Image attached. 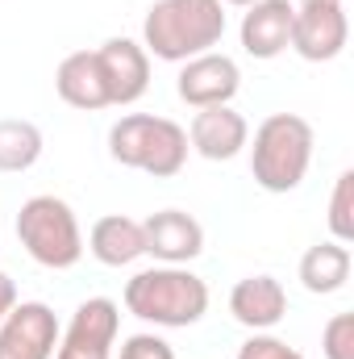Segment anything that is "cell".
<instances>
[{
	"label": "cell",
	"instance_id": "cell-12",
	"mask_svg": "<svg viewBox=\"0 0 354 359\" xmlns=\"http://www.w3.org/2000/svg\"><path fill=\"white\" fill-rule=\"evenodd\" d=\"M187 142L196 155L213 159V163H225L234 159L246 142H250V126L242 113H234L229 104H213V109H196L192 117V130H187Z\"/></svg>",
	"mask_w": 354,
	"mask_h": 359
},
{
	"label": "cell",
	"instance_id": "cell-10",
	"mask_svg": "<svg viewBox=\"0 0 354 359\" xmlns=\"http://www.w3.org/2000/svg\"><path fill=\"white\" fill-rule=\"evenodd\" d=\"M242 88V72H238V63L229 59V55H196V59H187L183 63V72H179L176 80V92L183 104H192V109H213V104H229L234 96Z\"/></svg>",
	"mask_w": 354,
	"mask_h": 359
},
{
	"label": "cell",
	"instance_id": "cell-18",
	"mask_svg": "<svg viewBox=\"0 0 354 359\" xmlns=\"http://www.w3.org/2000/svg\"><path fill=\"white\" fill-rule=\"evenodd\" d=\"M42 159V130L21 117L0 121V172H29Z\"/></svg>",
	"mask_w": 354,
	"mask_h": 359
},
{
	"label": "cell",
	"instance_id": "cell-15",
	"mask_svg": "<svg viewBox=\"0 0 354 359\" xmlns=\"http://www.w3.org/2000/svg\"><path fill=\"white\" fill-rule=\"evenodd\" d=\"M88 251L104 268H129L134 259L146 255V238H142V222L125 217V213H108L92 226Z\"/></svg>",
	"mask_w": 354,
	"mask_h": 359
},
{
	"label": "cell",
	"instance_id": "cell-6",
	"mask_svg": "<svg viewBox=\"0 0 354 359\" xmlns=\"http://www.w3.org/2000/svg\"><path fill=\"white\" fill-rule=\"evenodd\" d=\"M59 347V318L42 301H17L0 322V359H50Z\"/></svg>",
	"mask_w": 354,
	"mask_h": 359
},
{
	"label": "cell",
	"instance_id": "cell-1",
	"mask_svg": "<svg viewBox=\"0 0 354 359\" xmlns=\"http://www.w3.org/2000/svg\"><path fill=\"white\" fill-rule=\"evenodd\" d=\"M221 38H225L221 0H159L142 21V46L163 63H187L196 55H208Z\"/></svg>",
	"mask_w": 354,
	"mask_h": 359
},
{
	"label": "cell",
	"instance_id": "cell-17",
	"mask_svg": "<svg viewBox=\"0 0 354 359\" xmlns=\"http://www.w3.org/2000/svg\"><path fill=\"white\" fill-rule=\"evenodd\" d=\"M351 280V247L346 243H317L304 251L300 259V284L317 297H330L338 288H346Z\"/></svg>",
	"mask_w": 354,
	"mask_h": 359
},
{
	"label": "cell",
	"instance_id": "cell-13",
	"mask_svg": "<svg viewBox=\"0 0 354 359\" xmlns=\"http://www.w3.org/2000/svg\"><path fill=\"white\" fill-rule=\"evenodd\" d=\"M292 0H255L242 17V50L250 59H275L292 46Z\"/></svg>",
	"mask_w": 354,
	"mask_h": 359
},
{
	"label": "cell",
	"instance_id": "cell-16",
	"mask_svg": "<svg viewBox=\"0 0 354 359\" xmlns=\"http://www.w3.org/2000/svg\"><path fill=\"white\" fill-rule=\"evenodd\" d=\"M55 88L59 96L71 104V109H104L108 104V92H104V76H100V63H96V50H76L59 63L55 72Z\"/></svg>",
	"mask_w": 354,
	"mask_h": 359
},
{
	"label": "cell",
	"instance_id": "cell-22",
	"mask_svg": "<svg viewBox=\"0 0 354 359\" xmlns=\"http://www.w3.org/2000/svg\"><path fill=\"white\" fill-rule=\"evenodd\" d=\"M117 359H176V351L159 334H134V339H125V347H121Z\"/></svg>",
	"mask_w": 354,
	"mask_h": 359
},
{
	"label": "cell",
	"instance_id": "cell-23",
	"mask_svg": "<svg viewBox=\"0 0 354 359\" xmlns=\"http://www.w3.org/2000/svg\"><path fill=\"white\" fill-rule=\"evenodd\" d=\"M13 305H17V284H13V280L0 271V322L13 313Z\"/></svg>",
	"mask_w": 354,
	"mask_h": 359
},
{
	"label": "cell",
	"instance_id": "cell-21",
	"mask_svg": "<svg viewBox=\"0 0 354 359\" xmlns=\"http://www.w3.org/2000/svg\"><path fill=\"white\" fill-rule=\"evenodd\" d=\"M238 359H304V355L296 347H288L283 339H275V334H255V339L242 343Z\"/></svg>",
	"mask_w": 354,
	"mask_h": 359
},
{
	"label": "cell",
	"instance_id": "cell-20",
	"mask_svg": "<svg viewBox=\"0 0 354 359\" xmlns=\"http://www.w3.org/2000/svg\"><path fill=\"white\" fill-rule=\"evenodd\" d=\"M325 359H354V313H334L321 330Z\"/></svg>",
	"mask_w": 354,
	"mask_h": 359
},
{
	"label": "cell",
	"instance_id": "cell-8",
	"mask_svg": "<svg viewBox=\"0 0 354 359\" xmlns=\"http://www.w3.org/2000/svg\"><path fill=\"white\" fill-rule=\"evenodd\" d=\"M351 21L342 4H296L292 17V50L309 63H330L346 50Z\"/></svg>",
	"mask_w": 354,
	"mask_h": 359
},
{
	"label": "cell",
	"instance_id": "cell-11",
	"mask_svg": "<svg viewBox=\"0 0 354 359\" xmlns=\"http://www.w3.org/2000/svg\"><path fill=\"white\" fill-rule=\"evenodd\" d=\"M142 238H146V255H155L159 264H192L204 251V226L183 213V209H159L142 222Z\"/></svg>",
	"mask_w": 354,
	"mask_h": 359
},
{
	"label": "cell",
	"instance_id": "cell-25",
	"mask_svg": "<svg viewBox=\"0 0 354 359\" xmlns=\"http://www.w3.org/2000/svg\"><path fill=\"white\" fill-rule=\"evenodd\" d=\"M229 4H242V8H250V4H255V0H229Z\"/></svg>",
	"mask_w": 354,
	"mask_h": 359
},
{
	"label": "cell",
	"instance_id": "cell-9",
	"mask_svg": "<svg viewBox=\"0 0 354 359\" xmlns=\"http://www.w3.org/2000/svg\"><path fill=\"white\" fill-rule=\"evenodd\" d=\"M96 63L104 76L108 104H134L150 88V55L142 42L134 38H108L104 46H96Z\"/></svg>",
	"mask_w": 354,
	"mask_h": 359
},
{
	"label": "cell",
	"instance_id": "cell-2",
	"mask_svg": "<svg viewBox=\"0 0 354 359\" xmlns=\"http://www.w3.org/2000/svg\"><path fill=\"white\" fill-rule=\"evenodd\" d=\"M125 309L142 322L171 326V330L196 326L208 309V284L176 264L146 268L134 280H125Z\"/></svg>",
	"mask_w": 354,
	"mask_h": 359
},
{
	"label": "cell",
	"instance_id": "cell-24",
	"mask_svg": "<svg viewBox=\"0 0 354 359\" xmlns=\"http://www.w3.org/2000/svg\"><path fill=\"white\" fill-rule=\"evenodd\" d=\"M300 4H342V0H300Z\"/></svg>",
	"mask_w": 354,
	"mask_h": 359
},
{
	"label": "cell",
	"instance_id": "cell-19",
	"mask_svg": "<svg viewBox=\"0 0 354 359\" xmlns=\"http://www.w3.org/2000/svg\"><path fill=\"white\" fill-rule=\"evenodd\" d=\"M330 230H334V243H351L354 238V172H342L338 184H334Z\"/></svg>",
	"mask_w": 354,
	"mask_h": 359
},
{
	"label": "cell",
	"instance_id": "cell-5",
	"mask_svg": "<svg viewBox=\"0 0 354 359\" xmlns=\"http://www.w3.org/2000/svg\"><path fill=\"white\" fill-rule=\"evenodd\" d=\"M17 238L21 247L29 251L34 264L50 271H67L84 259V234H80V222L71 213V205L63 196H29L17 213Z\"/></svg>",
	"mask_w": 354,
	"mask_h": 359
},
{
	"label": "cell",
	"instance_id": "cell-7",
	"mask_svg": "<svg viewBox=\"0 0 354 359\" xmlns=\"http://www.w3.org/2000/svg\"><path fill=\"white\" fill-rule=\"evenodd\" d=\"M117 330H121V309H117V301H108V297H88V301L76 309V318H71V326H67V334H63L55 359H113Z\"/></svg>",
	"mask_w": 354,
	"mask_h": 359
},
{
	"label": "cell",
	"instance_id": "cell-4",
	"mask_svg": "<svg viewBox=\"0 0 354 359\" xmlns=\"http://www.w3.org/2000/svg\"><path fill=\"white\" fill-rule=\"evenodd\" d=\"M313 163V126L296 113H271L255 130L250 147V172L255 184L267 192H292L309 176Z\"/></svg>",
	"mask_w": 354,
	"mask_h": 359
},
{
	"label": "cell",
	"instance_id": "cell-3",
	"mask_svg": "<svg viewBox=\"0 0 354 359\" xmlns=\"http://www.w3.org/2000/svg\"><path fill=\"white\" fill-rule=\"evenodd\" d=\"M187 130L171 117H150V113H129L108 130V155L121 168H138L155 180H171L187 163Z\"/></svg>",
	"mask_w": 354,
	"mask_h": 359
},
{
	"label": "cell",
	"instance_id": "cell-14",
	"mask_svg": "<svg viewBox=\"0 0 354 359\" xmlns=\"http://www.w3.org/2000/svg\"><path fill=\"white\" fill-rule=\"evenodd\" d=\"M229 313H234V322H242L246 330L263 334V330H271V326L283 322V313H288V292H283V284H279L275 276H246V280H238L234 292H229Z\"/></svg>",
	"mask_w": 354,
	"mask_h": 359
}]
</instances>
